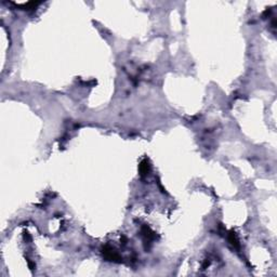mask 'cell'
Wrapping results in <instances>:
<instances>
[{
  "label": "cell",
  "instance_id": "6da1fadb",
  "mask_svg": "<svg viewBox=\"0 0 277 277\" xmlns=\"http://www.w3.org/2000/svg\"><path fill=\"white\" fill-rule=\"evenodd\" d=\"M148 169H149V166H148L147 160H143V162H141V165H140V172H141V174H142V175L147 174Z\"/></svg>",
  "mask_w": 277,
  "mask_h": 277
}]
</instances>
